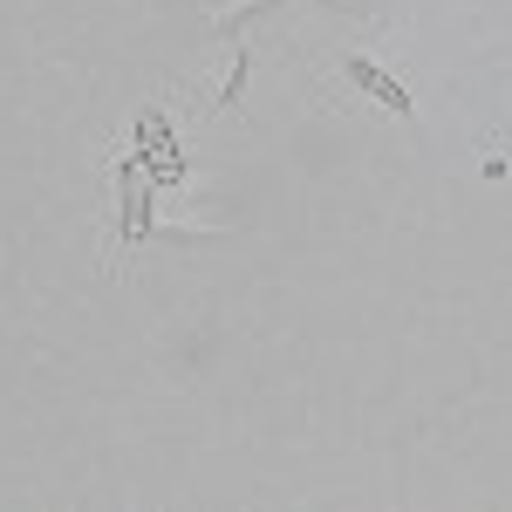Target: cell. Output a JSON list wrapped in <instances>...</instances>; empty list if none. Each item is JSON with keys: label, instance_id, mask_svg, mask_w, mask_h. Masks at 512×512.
I'll use <instances>...</instances> for the list:
<instances>
[{"label": "cell", "instance_id": "6da1fadb", "mask_svg": "<svg viewBox=\"0 0 512 512\" xmlns=\"http://www.w3.org/2000/svg\"><path fill=\"white\" fill-rule=\"evenodd\" d=\"M335 69H342V76H349L355 89H362V96H376V103H383L390 117H403V123L417 117V103H410V89H403V76H390L383 62H369V55H342Z\"/></svg>", "mask_w": 512, "mask_h": 512}]
</instances>
